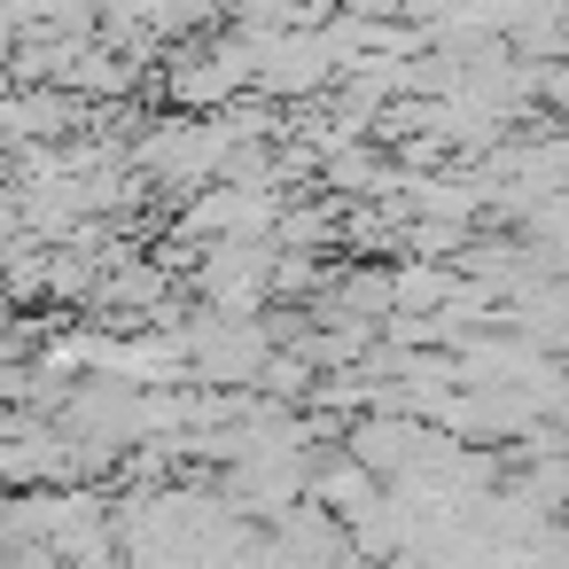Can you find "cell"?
<instances>
[{
  "label": "cell",
  "instance_id": "2",
  "mask_svg": "<svg viewBox=\"0 0 569 569\" xmlns=\"http://www.w3.org/2000/svg\"><path fill=\"white\" fill-rule=\"evenodd\" d=\"M273 234H234V242H203V258H188V289L211 312H266L273 305Z\"/></svg>",
  "mask_w": 569,
  "mask_h": 569
},
{
  "label": "cell",
  "instance_id": "3",
  "mask_svg": "<svg viewBox=\"0 0 569 569\" xmlns=\"http://www.w3.org/2000/svg\"><path fill=\"white\" fill-rule=\"evenodd\" d=\"M382 491H390V483H382V476H375V468H367L351 445H343L336 460H312V499H320L328 515H343V522H359V515H367Z\"/></svg>",
  "mask_w": 569,
  "mask_h": 569
},
{
  "label": "cell",
  "instance_id": "4",
  "mask_svg": "<svg viewBox=\"0 0 569 569\" xmlns=\"http://www.w3.org/2000/svg\"><path fill=\"white\" fill-rule=\"evenodd\" d=\"M452 289H460V266H429V258L390 266V312H437L452 305Z\"/></svg>",
  "mask_w": 569,
  "mask_h": 569
},
{
  "label": "cell",
  "instance_id": "1",
  "mask_svg": "<svg viewBox=\"0 0 569 569\" xmlns=\"http://www.w3.org/2000/svg\"><path fill=\"white\" fill-rule=\"evenodd\" d=\"M281 211H289V196L273 180H203L172 211V234L203 250V242H234V234H273Z\"/></svg>",
  "mask_w": 569,
  "mask_h": 569
}]
</instances>
